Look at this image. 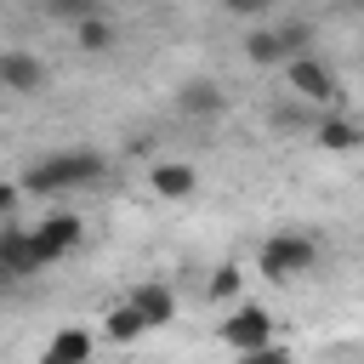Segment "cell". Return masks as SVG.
<instances>
[{
  "mask_svg": "<svg viewBox=\"0 0 364 364\" xmlns=\"http://www.w3.org/2000/svg\"><path fill=\"white\" fill-rule=\"evenodd\" d=\"M102 176H108V159L91 148H74V154H51V159L28 165L23 188L28 193H68V188H97Z\"/></svg>",
  "mask_w": 364,
  "mask_h": 364,
  "instance_id": "6da1fadb",
  "label": "cell"
},
{
  "mask_svg": "<svg viewBox=\"0 0 364 364\" xmlns=\"http://www.w3.org/2000/svg\"><path fill=\"white\" fill-rule=\"evenodd\" d=\"M313 262H318V245L301 239V233H273V239L262 245V273H267V279H296V273H307Z\"/></svg>",
  "mask_w": 364,
  "mask_h": 364,
  "instance_id": "7a4b0ae2",
  "label": "cell"
},
{
  "mask_svg": "<svg viewBox=\"0 0 364 364\" xmlns=\"http://www.w3.org/2000/svg\"><path fill=\"white\" fill-rule=\"evenodd\" d=\"M222 341H228L233 353L256 358L262 347H273V318H267L262 307H239V313H228V318H222Z\"/></svg>",
  "mask_w": 364,
  "mask_h": 364,
  "instance_id": "3957f363",
  "label": "cell"
},
{
  "mask_svg": "<svg viewBox=\"0 0 364 364\" xmlns=\"http://www.w3.org/2000/svg\"><path fill=\"white\" fill-rule=\"evenodd\" d=\"M46 63L34 57V51H0V91H11V97H40L46 91Z\"/></svg>",
  "mask_w": 364,
  "mask_h": 364,
  "instance_id": "277c9868",
  "label": "cell"
},
{
  "mask_svg": "<svg viewBox=\"0 0 364 364\" xmlns=\"http://www.w3.org/2000/svg\"><path fill=\"white\" fill-rule=\"evenodd\" d=\"M284 74H290V85H296V97H307V102H336L341 91H336V74L313 57V51H301V57H290L284 63Z\"/></svg>",
  "mask_w": 364,
  "mask_h": 364,
  "instance_id": "5b68a950",
  "label": "cell"
},
{
  "mask_svg": "<svg viewBox=\"0 0 364 364\" xmlns=\"http://www.w3.org/2000/svg\"><path fill=\"white\" fill-rule=\"evenodd\" d=\"M40 267L46 262H40L34 239H28V228H0V279H28Z\"/></svg>",
  "mask_w": 364,
  "mask_h": 364,
  "instance_id": "8992f818",
  "label": "cell"
},
{
  "mask_svg": "<svg viewBox=\"0 0 364 364\" xmlns=\"http://www.w3.org/2000/svg\"><path fill=\"white\" fill-rule=\"evenodd\" d=\"M28 239H34L40 262H57V256H68L80 245V216H46L40 228H28Z\"/></svg>",
  "mask_w": 364,
  "mask_h": 364,
  "instance_id": "52a82bcc",
  "label": "cell"
},
{
  "mask_svg": "<svg viewBox=\"0 0 364 364\" xmlns=\"http://www.w3.org/2000/svg\"><path fill=\"white\" fill-rule=\"evenodd\" d=\"M222 102H228V97H222V85H216V80H205V74L176 85V108H182V114H193V119H210V114H222Z\"/></svg>",
  "mask_w": 364,
  "mask_h": 364,
  "instance_id": "ba28073f",
  "label": "cell"
},
{
  "mask_svg": "<svg viewBox=\"0 0 364 364\" xmlns=\"http://www.w3.org/2000/svg\"><path fill=\"white\" fill-rule=\"evenodd\" d=\"M131 307H136V318H142L148 330H159V324L176 318V296H171L165 284H136V290H131Z\"/></svg>",
  "mask_w": 364,
  "mask_h": 364,
  "instance_id": "9c48e42d",
  "label": "cell"
},
{
  "mask_svg": "<svg viewBox=\"0 0 364 364\" xmlns=\"http://www.w3.org/2000/svg\"><path fill=\"white\" fill-rule=\"evenodd\" d=\"M313 136H318V148H330V154H347V148H358V142H364V131H358L353 119H341V114L313 119Z\"/></svg>",
  "mask_w": 364,
  "mask_h": 364,
  "instance_id": "30bf717a",
  "label": "cell"
},
{
  "mask_svg": "<svg viewBox=\"0 0 364 364\" xmlns=\"http://www.w3.org/2000/svg\"><path fill=\"white\" fill-rule=\"evenodd\" d=\"M245 57H250V63H262V68H273V63H290V46H284V34H279V28H256V34L245 40Z\"/></svg>",
  "mask_w": 364,
  "mask_h": 364,
  "instance_id": "8fae6325",
  "label": "cell"
},
{
  "mask_svg": "<svg viewBox=\"0 0 364 364\" xmlns=\"http://www.w3.org/2000/svg\"><path fill=\"white\" fill-rule=\"evenodd\" d=\"M148 182H154V193H159V199H188L199 176H193V165H154V176H148Z\"/></svg>",
  "mask_w": 364,
  "mask_h": 364,
  "instance_id": "7c38bea8",
  "label": "cell"
},
{
  "mask_svg": "<svg viewBox=\"0 0 364 364\" xmlns=\"http://www.w3.org/2000/svg\"><path fill=\"white\" fill-rule=\"evenodd\" d=\"M74 28H80V51H114V28H108V17H102V11L80 17Z\"/></svg>",
  "mask_w": 364,
  "mask_h": 364,
  "instance_id": "4fadbf2b",
  "label": "cell"
},
{
  "mask_svg": "<svg viewBox=\"0 0 364 364\" xmlns=\"http://www.w3.org/2000/svg\"><path fill=\"white\" fill-rule=\"evenodd\" d=\"M46 358H51V364H63V358H91V336H85V330H63V336L46 347Z\"/></svg>",
  "mask_w": 364,
  "mask_h": 364,
  "instance_id": "5bb4252c",
  "label": "cell"
},
{
  "mask_svg": "<svg viewBox=\"0 0 364 364\" xmlns=\"http://www.w3.org/2000/svg\"><path fill=\"white\" fill-rule=\"evenodd\" d=\"M142 330H148V324L136 318V307H131V301L108 313V336H114V341H131V336H142Z\"/></svg>",
  "mask_w": 364,
  "mask_h": 364,
  "instance_id": "9a60e30c",
  "label": "cell"
},
{
  "mask_svg": "<svg viewBox=\"0 0 364 364\" xmlns=\"http://www.w3.org/2000/svg\"><path fill=\"white\" fill-rule=\"evenodd\" d=\"M51 17H68V23H80V17H91V11H102V0H40Z\"/></svg>",
  "mask_w": 364,
  "mask_h": 364,
  "instance_id": "2e32d148",
  "label": "cell"
},
{
  "mask_svg": "<svg viewBox=\"0 0 364 364\" xmlns=\"http://www.w3.org/2000/svg\"><path fill=\"white\" fill-rule=\"evenodd\" d=\"M210 296H216V301H228V296H239V273H233V267H222V273L210 279Z\"/></svg>",
  "mask_w": 364,
  "mask_h": 364,
  "instance_id": "e0dca14e",
  "label": "cell"
},
{
  "mask_svg": "<svg viewBox=\"0 0 364 364\" xmlns=\"http://www.w3.org/2000/svg\"><path fill=\"white\" fill-rule=\"evenodd\" d=\"M222 6H228L233 17H262V11H267V0H222Z\"/></svg>",
  "mask_w": 364,
  "mask_h": 364,
  "instance_id": "ac0fdd59",
  "label": "cell"
},
{
  "mask_svg": "<svg viewBox=\"0 0 364 364\" xmlns=\"http://www.w3.org/2000/svg\"><path fill=\"white\" fill-rule=\"evenodd\" d=\"M11 205H17V188H6V182H0V216H6Z\"/></svg>",
  "mask_w": 364,
  "mask_h": 364,
  "instance_id": "d6986e66",
  "label": "cell"
},
{
  "mask_svg": "<svg viewBox=\"0 0 364 364\" xmlns=\"http://www.w3.org/2000/svg\"><path fill=\"white\" fill-rule=\"evenodd\" d=\"M358 6H364V0H358Z\"/></svg>",
  "mask_w": 364,
  "mask_h": 364,
  "instance_id": "ffe728a7",
  "label": "cell"
}]
</instances>
